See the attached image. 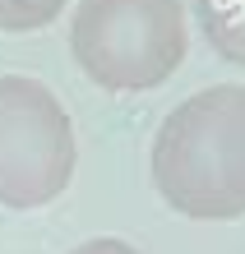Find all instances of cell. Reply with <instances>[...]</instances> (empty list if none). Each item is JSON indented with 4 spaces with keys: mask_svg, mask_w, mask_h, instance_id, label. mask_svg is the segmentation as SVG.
I'll return each mask as SVG.
<instances>
[{
    "mask_svg": "<svg viewBox=\"0 0 245 254\" xmlns=\"http://www.w3.org/2000/svg\"><path fill=\"white\" fill-rule=\"evenodd\" d=\"M153 185L194 222L245 217V83L185 97L153 139Z\"/></svg>",
    "mask_w": 245,
    "mask_h": 254,
    "instance_id": "obj_1",
    "label": "cell"
},
{
    "mask_svg": "<svg viewBox=\"0 0 245 254\" xmlns=\"http://www.w3.org/2000/svg\"><path fill=\"white\" fill-rule=\"evenodd\" d=\"M70 51L106 93H148L185 61V9L180 0H79Z\"/></svg>",
    "mask_w": 245,
    "mask_h": 254,
    "instance_id": "obj_2",
    "label": "cell"
},
{
    "mask_svg": "<svg viewBox=\"0 0 245 254\" xmlns=\"http://www.w3.org/2000/svg\"><path fill=\"white\" fill-rule=\"evenodd\" d=\"M74 125L47 83L0 74V203L47 208L74 181Z\"/></svg>",
    "mask_w": 245,
    "mask_h": 254,
    "instance_id": "obj_3",
    "label": "cell"
},
{
    "mask_svg": "<svg viewBox=\"0 0 245 254\" xmlns=\"http://www.w3.org/2000/svg\"><path fill=\"white\" fill-rule=\"evenodd\" d=\"M194 19L222 61L245 65V0H194Z\"/></svg>",
    "mask_w": 245,
    "mask_h": 254,
    "instance_id": "obj_4",
    "label": "cell"
},
{
    "mask_svg": "<svg viewBox=\"0 0 245 254\" xmlns=\"http://www.w3.org/2000/svg\"><path fill=\"white\" fill-rule=\"evenodd\" d=\"M65 0H0V33H37L60 19Z\"/></svg>",
    "mask_w": 245,
    "mask_h": 254,
    "instance_id": "obj_5",
    "label": "cell"
},
{
    "mask_svg": "<svg viewBox=\"0 0 245 254\" xmlns=\"http://www.w3.org/2000/svg\"><path fill=\"white\" fill-rule=\"evenodd\" d=\"M70 254H139L130 241H116V236H97V241H83V245H74Z\"/></svg>",
    "mask_w": 245,
    "mask_h": 254,
    "instance_id": "obj_6",
    "label": "cell"
}]
</instances>
